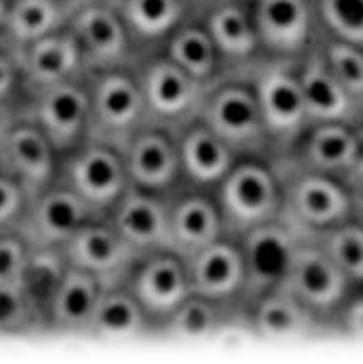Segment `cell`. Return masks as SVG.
<instances>
[{"instance_id":"obj_17","label":"cell","mask_w":363,"mask_h":364,"mask_svg":"<svg viewBox=\"0 0 363 364\" xmlns=\"http://www.w3.org/2000/svg\"><path fill=\"white\" fill-rule=\"evenodd\" d=\"M131 187L168 196L181 184L177 134L154 124H144L123 149Z\"/></svg>"},{"instance_id":"obj_35","label":"cell","mask_w":363,"mask_h":364,"mask_svg":"<svg viewBox=\"0 0 363 364\" xmlns=\"http://www.w3.org/2000/svg\"><path fill=\"white\" fill-rule=\"evenodd\" d=\"M322 52L331 73L363 114V48L335 39Z\"/></svg>"},{"instance_id":"obj_2","label":"cell","mask_w":363,"mask_h":364,"mask_svg":"<svg viewBox=\"0 0 363 364\" xmlns=\"http://www.w3.org/2000/svg\"><path fill=\"white\" fill-rule=\"evenodd\" d=\"M214 193L228 237L239 240L253 229L280 221L281 184L270 159H239Z\"/></svg>"},{"instance_id":"obj_1","label":"cell","mask_w":363,"mask_h":364,"mask_svg":"<svg viewBox=\"0 0 363 364\" xmlns=\"http://www.w3.org/2000/svg\"><path fill=\"white\" fill-rule=\"evenodd\" d=\"M281 184L280 221L300 240H317L357 215L342 181L299 166L289 156L271 159Z\"/></svg>"},{"instance_id":"obj_10","label":"cell","mask_w":363,"mask_h":364,"mask_svg":"<svg viewBox=\"0 0 363 364\" xmlns=\"http://www.w3.org/2000/svg\"><path fill=\"white\" fill-rule=\"evenodd\" d=\"M125 285L147 314L154 336L192 294L186 259L168 248L139 258Z\"/></svg>"},{"instance_id":"obj_34","label":"cell","mask_w":363,"mask_h":364,"mask_svg":"<svg viewBox=\"0 0 363 364\" xmlns=\"http://www.w3.org/2000/svg\"><path fill=\"white\" fill-rule=\"evenodd\" d=\"M323 248L354 289H363V220L359 216L339 224L313 240Z\"/></svg>"},{"instance_id":"obj_39","label":"cell","mask_w":363,"mask_h":364,"mask_svg":"<svg viewBox=\"0 0 363 364\" xmlns=\"http://www.w3.org/2000/svg\"><path fill=\"white\" fill-rule=\"evenodd\" d=\"M29 250L20 232L0 235V285L21 282Z\"/></svg>"},{"instance_id":"obj_4","label":"cell","mask_w":363,"mask_h":364,"mask_svg":"<svg viewBox=\"0 0 363 364\" xmlns=\"http://www.w3.org/2000/svg\"><path fill=\"white\" fill-rule=\"evenodd\" d=\"M252 87L271 144V159L288 155L308 129L307 108L299 75L288 58L260 62L252 73Z\"/></svg>"},{"instance_id":"obj_22","label":"cell","mask_w":363,"mask_h":364,"mask_svg":"<svg viewBox=\"0 0 363 364\" xmlns=\"http://www.w3.org/2000/svg\"><path fill=\"white\" fill-rule=\"evenodd\" d=\"M181 182L205 191L215 187L231 171L239 156L201 119L177 134Z\"/></svg>"},{"instance_id":"obj_36","label":"cell","mask_w":363,"mask_h":364,"mask_svg":"<svg viewBox=\"0 0 363 364\" xmlns=\"http://www.w3.org/2000/svg\"><path fill=\"white\" fill-rule=\"evenodd\" d=\"M41 336L39 323L20 284L0 285V338Z\"/></svg>"},{"instance_id":"obj_18","label":"cell","mask_w":363,"mask_h":364,"mask_svg":"<svg viewBox=\"0 0 363 364\" xmlns=\"http://www.w3.org/2000/svg\"><path fill=\"white\" fill-rule=\"evenodd\" d=\"M16 58L21 73V102L48 87L86 76L80 44L68 26L33 42Z\"/></svg>"},{"instance_id":"obj_38","label":"cell","mask_w":363,"mask_h":364,"mask_svg":"<svg viewBox=\"0 0 363 364\" xmlns=\"http://www.w3.org/2000/svg\"><path fill=\"white\" fill-rule=\"evenodd\" d=\"M29 202L20 182L0 171V235L18 232Z\"/></svg>"},{"instance_id":"obj_46","label":"cell","mask_w":363,"mask_h":364,"mask_svg":"<svg viewBox=\"0 0 363 364\" xmlns=\"http://www.w3.org/2000/svg\"><path fill=\"white\" fill-rule=\"evenodd\" d=\"M189 2H201V0H189Z\"/></svg>"},{"instance_id":"obj_19","label":"cell","mask_w":363,"mask_h":364,"mask_svg":"<svg viewBox=\"0 0 363 364\" xmlns=\"http://www.w3.org/2000/svg\"><path fill=\"white\" fill-rule=\"evenodd\" d=\"M186 268L192 294L239 309L246 268L238 240L223 235L187 258Z\"/></svg>"},{"instance_id":"obj_12","label":"cell","mask_w":363,"mask_h":364,"mask_svg":"<svg viewBox=\"0 0 363 364\" xmlns=\"http://www.w3.org/2000/svg\"><path fill=\"white\" fill-rule=\"evenodd\" d=\"M60 154L41 127L14 112L0 149V171L20 182L29 197L57 179Z\"/></svg>"},{"instance_id":"obj_27","label":"cell","mask_w":363,"mask_h":364,"mask_svg":"<svg viewBox=\"0 0 363 364\" xmlns=\"http://www.w3.org/2000/svg\"><path fill=\"white\" fill-rule=\"evenodd\" d=\"M154 336V327L126 285L102 290L88 327V338L104 343H126Z\"/></svg>"},{"instance_id":"obj_33","label":"cell","mask_w":363,"mask_h":364,"mask_svg":"<svg viewBox=\"0 0 363 364\" xmlns=\"http://www.w3.org/2000/svg\"><path fill=\"white\" fill-rule=\"evenodd\" d=\"M165 55L194 80L207 86L216 81L220 55L205 26L181 24L165 42Z\"/></svg>"},{"instance_id":"obj_21","label":"cell","mask_w":363,"mask_h":364,"mask_svg":"<svg viewBox=\"0 0 363 364\" xmlns=\"http://www.w3.org/2000/svg\"><path fill=\"white\" fill-rule=\"evenodd\" d=\"M244 321L260 341L273 343L304 341L326 327L310 309L281 287L260 296L247 309Z\"/></svg>"},{"instance_id":"obj_25","label":"cell","mask_w":363,"mask_h":364,"mask_svg":"<svg viewBox=\"0 0 363 364\" xmlns=\"http://www.w3.org/2000/svg\"><path fill=\"white\" fill-rule=\"evenodd\" d=\"M355 150V131L346 123L308 126L288 155L299 166L336 178L346 184Z\"/></svg>"},{"instance_id":"obj_11","label":"cell","mask_w":363,"mask_h":364,"mask_svg":"<svg viewBox=\"0 0 363 364\" xmlns=\"http://www.w3.org/2000/svg\"><path fill=\"white\" fill-rule=\"evenodd\" d=\"M97 218L104 216L75 192L53 182L47 189L29 197L18 232L29 248H63L78 230Z\"/></svg>"},{"instance_id":"obj_40","label":"cell","mask_w":363,"mask_h":364,"mask_svg":"<svg viewBox=\"0 0 363 364\" xmlns=\"http://www.w3.org/2000/svg\"><path fill=\"white\" fill-rule=\"evenodd\" d=\"M21 73L18 58L0 46V108L15 112L21 103Z\"/></svg>"},{"instance_id":"obj_14","label":"cell","mask_w":363,"mask_h":364,"mask_svg":"<svg viewBox=\"0 0 363 364\" xmlns=\"http://www.w3.org/2000/svg\"><path fill=\"white\" fill-rule=\"evenodd\" d=\"M298 240L300 239L295 237L281 221L253 229L238 240L246 268L244 290L239 301L242 321L247 309L260 296L281 284Z\"/></svg>"},{"instance_id":"obj_30","label":"cell","mask_w":363,"mask_h":364,"mask_svg":"<svg viewBox=\"0 0 363 364\" xmlns=\"http://www.w3.org/2000/svg\"><path fill=\"white\" fill-rule=\"evenodd\" d=\"M118 14L128 29L132 47L168 41L183 24V0H123Z\"/></svg>"},{"instance_id":"obj_37","label":"cell","mask_w":363,"mask_h":364,"mask_svg":"<svg viewBox=\"0 0 363 364\" xmlns=\"http://www.w3.org/2000/svg\"><path fill=\"white\" fill-rule=\"evenodd\" d=\"M318 14L335 39L363 48V0H320Z\"/></svg>"},{"instance_id":"obj_29","label":"cell","mask_w":363,"mask_h":364,"mask_svg":"<svg viewBox=\"0 0 363 364\" xmlns=\"http://www.w3.org/2000/svg\"><path fill=\"white\" fill-rule=\"evenodd\" d=\"M239 319L236 306L191 294L162 326L159 337L179 343H204Z\"/></svg>"},{"instance_id":"obj_32","label":"cell","mask_w":363,"mask_h":364,"mask_svg":"<svg viewBox=\"0 0 363 364\" xmlns=\"http://www.w3.org/2000/svg\"><path fill=\"white\" fill-rule=\"evenodd\" d=\"M211 41L220 60L244 65L252 62L260 46L252 15L246 14L238 5H220L207 16L205 21Z\"/></svg>"},{"instance_id":"obj_31","label":"cell","mask_w":363,"mask_h":364,"mask_svg":"<svg viewBox=\"0 0 363 364\" xmlns=\"http://www.w3.org/2000/svg\"><path fill=\"white\" fill-rule=\"evenodd\" d=\"M62 248H31L21 277V289L39 323L41 336H46L47 316L52 300L68 271Z\"/></svg>"},{"instance_id":"obj_16","label":"cell","mask_w":363,"mask_h":364,"mask_svg":"<svg viewBox=\"0 0 363 364\" xmlns=\"http://www.w3.org/2000/svg\"><path fill=\"white\" fill-rule=\"evenodd\" d=\"M62 252L70 266L93 274L104 289L125 285L139 259L105 216L83 226Z\"/></svg>"},{"instance_id":"obj_42","label":"cell","mask_w":363,"mask_h":364,"mask_svg":"<svg viewBox=\"0 0 363 364\" xmlns=\"http://www.w3.org/2000/svg\"><path fill=\"white\" fill-rule=\"evenodd\" d=\"M355 150L350 171L346 178V186L354 196L357 211L363 210V119L354 126Z\"/></svg>"},{"instance_id":"obj_5","label":"cell","mask_w":363,"mask_h":364,"mask_svg":"<svg viewBox=\"0 0 363 364\" xmlns=\"http://www.w3.org/2000/svg\"><path fill=\"white\" fill-rule=\"evenodd\" d=\"M89 137L120 150L145 124V103L136 71L130 66L88 73Z\"/></svg>"},{"instance_id":"obj_45","label":"cell","mask_w":363,"mask_h":364,"mask_svg":"<svg viewBox=\"0 0 363 364\" xmlns=\"http://www.w3.org/2000/svg\"><path fill=\"white\" fill-rule=\"evenodd\" d=\"M357 216L362 218V220H363V210L362 211H357Z\"/></svg>"},{"instance_id":"obj_28","label":"cell","mask_w":363,"mask_h":364,"mask_svg":"<svg viewBox=\"0 0 363 364\" xmlns=\"http://www.w3.org/2000/svg\"><path fill=\"white\" fill-rule=\"evenodd\" d=\"M73 10L62 0H9L0 46L16 57L33 42L68 26Z\"/></svg>"},{"instance_id":"obj_20","label":"cell","mask_w":363,"mask_h":364,"mask_svg":"<svg viewBox=\"0 0 363 364\" xmlns=\"http://www.w3.org/2000/svg\"><path fill=\"white\" fill-rule=\"evenodd\" d=\"M105 218L139 258L168 248L167 196L130 186Z\"/></svg>"},{"instance_id":"obj_41","label":"cell","mask_w":363,"mask_h":364,"mask_svg":"<svg viewBox=\"0 0 363 364\" xmlns=\"http://www.w3.org/2000/svg\"><path fill=\"white\" fill-rule=\"evenodd\" d=\"M335 326L349 338L363 342V289H355L339 309Z\"/></svg>"},{"instance_id":"obj_13","label":"cell","mask_w":363,"mask_h":364,"mask_svg":"<svg viewBox=\"0 0 363 364\" xmlns=\"http://www.w3.org/2000/svg\"><path fill=\"white\" fill-rule=\"evenodd\" d=\"M80 44L88 73L125 68L135 63V47L117 9L105 4L76 5L68 21Z\"/></svg>"},{"instance_id":"obj_8","label":"cell","mask_w":363,"mask_h":364,"mask_svg":"<svg viewBox=\"0 0 363 364\" xmlns=\"http://www.w3.org/2000/svg\"><path fill=\"white\" fill-rule=\"evenodd\" d=\"M305 305L325 326L335 324L339 309L354 285L313 240H298L281 284L278 285Z\"/></svg>"},{"instance_id":"obj_26","label":"cell","mask_w":363,"mask_h":364,"mask_svg":"<svg viewBox=\"0 0 363 364\" xmlns=\"http://www.w3.org/2000/svg\"><path fill=\"white\" fill-rule=\"evenodd\" d=\"M102 290L93 274L68 266L48 309L46 336L86 337Z\"/></svg>"},{"instance_id":"obj_44","label":"cell","mask_w":363,"mask_h":364,"mask_svg":"<svg viewBox=\"0 0 363 364\" xmlns=\"http://www.w3.org/2000/svg\"><path fill=\"white\" fill-rule=\"evenodd\" d=\"M7 5H9V0H0V28H2L5 11H7Z\"/></svg>"},{"instance_id":"obj_23","label":"cell","mask_w":363,"mask_h":364,"mask_svg":"<svg viewBox=\"0 0 363 364\" xmlns=\"http://www.w3.org/2000/svg\"><path fill=\"white\" fill-rule=\"evenodd\" d=\"M260 46L276 58L298 57L312 36V14L305 0H257L253 9Z\"/></svg>"},{"instance_id":"obj_6","label":"cell","mask_w":363,"mask_h":364,"mask_svg":"<svg viewBox=\"0 0 363 364\" xmlns=\"http://www.w3.org/2000/svg\"><path fill=\"white\" fill-rule=\"evenodd\" d=\"M136 76L144 95L145 124L179 134L201 117L209 86L194 80L165 53L142 62Z\"/></svg>"},{"instance_id":"obj_9","label":"cell","mask_w":363,"mask_h":364,"mask_svg":"<svg viewBox=\"0 0 363 364\" xmlns=\"http://www.w3.org/2000/svg\"><path fill=\"white\" fill-rule=\"evenodd\" d=\"M15 112L33 119L63 155L89 137L90 99L86 76L24 99Z\"/></svg>"},{"instance_id":"obj_43","label":"cell","mask_w":363,"mask_h":364,"mask_svg":"<svg viewBox=\"0 0 363 364\" xmlns=\"http://www.w3.org/2000/svg\"><path fill=\"white\" fill-rule=\"evenodd\" d=\"M11 114H14V112L2 110V108H0V149H2L5 131H7V126H9V121L11 118Z\"/></svg>"},{"instance_id":"obj_24","label":"cell","mask_w":363,"mask_h":364,"mask_svg":"<svg viewBox=\"0 0 363 364\" xmlns=\"http://www.w3.org/2000/svg\"><path fill=\"white\" fill-rule=\"evenodd\" d=\"M308 123H346L355 126L363 114L332 75L322 50H313L298 73Z\"/></svg>"},{"instance_id":"obj_15","label":"cell","mask_w":363,"mask_h":364,"mask_svg":"<svg viewBox=\"0 0 363 364\" xmlns=\"http://www.w3.org/2000/svg\"><path fill=\"white\" fill-rule=\"evenodd\" d=\"M168 250L187 259L225 235L221 211L211 191L181 184L167 196Z\"/></svg>"},{"instance_id":"obj_3","label":"cell","mask_w":363,"mask_h":364,"mask_svg":"<svg viewBox=\"0 0 363 364\" xmlns=\"http://www.w3.org/2000/svg\"><path fill=\"white\" fill-rule=\"evenodd\" d=\"M199 119L239 159L260 156L271 160L270 137L252 82H211Z\"/></svg>"},{"instance_id":"obj_7","label":"cell","mask_w":363,"mask_h":364,"mask_svg":"<svg viewBox=\"0 0 363 364\" xmlns=\"http://www.w3.org/2000/svg\"><path fill=\"white\" fill-rule=\"evenodd\" d=\"M56 182L75 192L102 216L130 187L121 150L94 139L60 155Z\"/></svg>"}]
</instances>
